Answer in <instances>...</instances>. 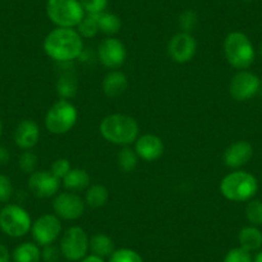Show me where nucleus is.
Masks as SVG:
<instances>
[{
	"label": "nucleus",
	"instance_id": "5",
	"mask_svg": "<svg viewBox=\"0 0 262 262\" xmlns=\"http://www.w3.org/2000/svg\"><path fill=\"white\" fill-rule=\"evenodd\" d=\"M79 118L77 108L67 99H59L48 110L45 128L53 135H64L75 127Z\"/></svg>",
	"mask_w": 262,
	"mask_h": 262
},
{
	"label": "nucleus",
	"instance_id": "14",
	"mask_svg": "<svg viewBox=\"0 0 262 262\" xmlns=\"http://www.w3.org/2000/svg\"><path fill=\"white\" fill-rule=\"evenodd\" d=\"M167 53L173 62L180 64L190 62L196 53L195 37L188 32H178L168 41Z\"/></svg>",
	"mask_w": 262,
	"mask_h": 262
},
{
	"label": "nucleus",
	"instance_id": "43",
	"mask_svg": "<svg viewBox=\"0 0 262 262\" xmlns=\"http://www.w3.org/2000/svg\"><path fill=\"white\" fill-rule=\"evenodd\" d=\"M242 2H251V0H242Z\"/></svg>",
	"mask_w": 262,
	"mask_h": 262
},
{
	"label": "nucleus",
	"instance_id": "3",
	"mask_svg": "<svg viewBox=\"0 0 262 262\" xmlns=\"http://www.w3.org/2000/svg\"><path fill=\"white\" fill-rule=\"evenodd\" d=\"M258 191L256 176L243 170H235L220 181V193L231 202H248Z\"/></svg>",
	"mask_w": 262,
	"mask_h": 262
},
{
	"label": "nucleus",
	"instance_id": "9",
	"mask_svg": "<svg viewBox=\"0 0 262 262\" xmlns=\"http://www.w3.org/2000/svg\"><path fill=\"white\" fill-rule=\"evenodd\" d=\"M30 233L40 247L54 244L62 235V221L55 213H44L32 223Z\"/></svg>",
	"mask_w": 262,
	"mask_h": 262
},
{
	"label": "nucleus",
	"instance_id": "34",
	"mask_svg": "<svg viewBox=\"0 0 262 262\" xmlns=\"http://www.w3.org/2000/svg\"><path fill=\"white\" fill-rule=\"evenodd\" d=\"M80 4L86 14H99L105 11L108 0H80Z\"/></svg>",
	"mask_w": 262,
	"mask_h": 262
},
{
	"label": "nucleus",
	"instance_id": "30",
	"mask_svg": "<svg viewBox=\"0 0 262 262\" xmlns=\"http://www.w3.org/2000/svg\"><path fill=\"white\" fill-rule=\"evenodd\" d=\"M198 26V14L193 9H186L179 16V27L183 32L191 34Z\"/></svg>",
	"mask_w": 262,
	"mask_h": 262
},
{
	"label": "nucleus",
	"instance_id": "35",
	"mask_svg": "<svg viewBox=\"0 0 262 262\" xmlns=\"http://www.w3.org/2000/svg\"><path fill=\"white\" fill-rule=\"evenodd\" d=\"M13 184L7 175L0 173V202L7 203L13 195Z\"/></svg>",
	"mask_w": 262,
	"mask_h": 262
},
{
	"label": "nucleus",
	"instance_id": "1",
	"mask_svg": "<svg viewBox=\"0 0 262 262\" xmlns=\"http://www.w3.org/2000/svg\"><path fill=\"white\" fill-rule=\"evenodd\" d=\"M42 49L55 62H72L81 57L84 39L76 29L55 27L45 36Z\"/></svg>",
	"mask_w": 262,
	"mask_h": 262
},
{
	"label": "nucleus",
	"instance_id": "21",
	"mask_svg": "<svg viewBox=\"0 0 262 262\" xmlns=\"http://www.w3.org/2000/svg\"><path fill=\"white\" fill-rule=\"evenodd\" d=\"M13 262H40L41 261V248L35 242H24L13 249L12 253Z\"/></svg>",
	"mask_w": 262,
	"mask_h": 262
},
{
	"label": "nucleus",
	"instance_id": "12",
	"mask_svg": "<svg viewBox=\"0 0 262 262\" xmlns=\"http://www.w3.org/2000/svg\"><path fill=\"white\" fill-rule=\"evenodd\" d=\"M97 54L99 62L111 71L121 69L127 57L125 44L115 36H108L103 39L98 45Z\"/></svg>",
	"mask_w": 262,
	"mask_h": 262
},
{
	"label": "nucleus",
	"instance_id": "39",
	"mask_svg": "<svg viewBox=\"0 0 262 262\" xmlns=\"http://www.w3.org/2000/svg\"><path fill=\"white\" fill-rule=\"evenodd\" d=\"M79 262H105V259L102 258V257H98V256H95V254L90 253V254H88L86 257H84V258Z\"/></svg>",
	"mask_w": 262,
	"mask_h": 262
},
{
	"label": "nucleus",
	"instance_id": "31",
	"mask_svg": "<svg viewBox=\"0 0 262 262\" xmlns=\"http://www.w3.org/2000/svg\"><path fill=\"white\" fill-rule=\"evenodd\" d=\"M37 162H39V158L31 150H25L18 158V166L21 171H24L25 173H29V175L36 171Z\"/></svg>",
	"mask_w": 262,
	"mask_h": 262
},
{
	"label": "nucleus",
	"instance_id": "10",
	"mask_svg": "<svg viewBox=\"0 0 262 262\" xmlns=\"http://www.w3.org/2000/svg\"><path fill=\"white\" fill-rule=\"evenodd\" d=\"M53 211L60 220L66 221H75L79 220L85 212V203L84 198L74 191H63L58 193L54 196L52 203Z\"/></svg>",
	"mask_w": 262,
	"mask_h": 262
},
{
	"label": "nucleus",
	"instance_id": "24",
	"mask_svg": "<svg viewBox=\"0 0 262 262\" xmlns=\"http://www.w3.org/2000/svg\"><path fill=\"white\" fill-rule=\"evenodd\" d=\"M98 25H99V32H103L107 36H115L118 34L122 27V21L120 17L111 12H102L97 14Z\"/></svg>",
	"mask_w": 262,
	"mask_h": 262
},
{
	"label": "nucleus",
	"instance_id": "15",
	"mask_svg": "<svg viewBox=\"0 0 262 262\" xmlns=\"http://www.w3.org/2000/svg\"><path fill=\"white\" fill-rule=\"evenodd\" d=\"M253 157V147L247 140H236L231 143L223 155L225 166L233 170H239L246 166Z\"/></svg>",
	"mask_w": 262,
	"mask_h": 262
},
{
	"label": "nucleus",
	"instance_id": "23",
	"mask_svg": "<svg viewBox=\"0 0 262 262\" xmlns=\"http://www.w3.org/2000/svg\"><path fill=\"white\" fill-rule=\"evenodd\" d=\"M110 200V190L102 184H93L85 190V203L90 208H100Z\"/></svg>",
	"mask_w": 262,
	"mask_h": 262
},
{
	"label": "nucleus",
	"instance_id": "41",
	"mask_svg": "<svg viewBox=\"0 0 262 262\" xmlns=\"http://www.w3.org/2000/svg\"><path fill=\"white\" fill-rule=\"evenodd\" d=\"M2 135H3V121L0 118V138H2Z\"/></svg>",
	"mask_w": 262,
	"mask_h": 262
},
{
	"label": "nucleus",
	"instance_id": "26",
	"mask_svg": "<svg viewBox=\"0 0 262 262\" xmlns=\"http://www.w3.org/2000/svg\"><path fill=\"white\" fill-rule=\"evenodd\" d=\"M139 160L134 148L122 147L117 155V166L123 172H133L137 168Z\"/></svg>",
	"mask_w": 262,
	"mask_h": 262
},
{
	"label": "nucleus",
	"instance_id": "25",
	"mask_svg": "<svg viewBox=\"0 0 262 262\" xmlns=\"http://www.w3.org/2000/svg\"><path fill=\"white\" fill-rule=\"evenodd\" d=\"M77 86H79V84H77L76 76L71 74H66L57 80L55 89H57V94L59 95L60 99L70 100L76 95Z\"/></svg>",
	"mask_w": 262,
	"mask_h": 262
},
{
	"label": "nucleus",
	"instance_id": "32",
	"mask_svg": "<svg viewBox=\"0 0 262 262\" xmlns=\"http://www.w3.org/2000/svg\"><path fill=\"white\" fill-rule=\"evenodd\" d=\"M223 262H253V257L246 249L235 247L225 254Z\"/></svg>",
	"mask_w": 262,
	"mask_h": 262
},
{
	"label": "nucleus",
	"instance_id": "37",
	"mask_svg": "<svg viewBox=\"0 0 262 262\" xmlns=\"http://www.w3.org/2000/svg\"><path fill=\"white\" fill-rule=\"evenodd\" d=\"M12 253L4 244L0 243V262H11Z\"/></svg>",
	"mask_w": 262,
	"mask_h": 262
},
{
	"label": "nucleus",
	"instance_id": "13",
	"mask_svg": "<svg viewBox=\"0 0 262 262\" xmlns=\"http://www.w3.org/2000/svg\"><path fill=\"white\" fill-rule=\"evenodd\" d=\"M27 185L32 195L40 200H48V198H54L58 194L60 180L55 178L50 171L36 170L30 175Z\"/></svg>",
	"mask_w": 262,
	"mask_h": 262
},
{
	"label": "nucleus",
	"instance_id": "33",
	"mask_svg": "<svg viewBox=\"0 0 262 262\" xmlns=\"http://www.w3.org/2000/svg\"><path fill=\"white\" fill-rule=\"evenodd\" d=\"M71 168V162H70L67 158H57V160L52 163L49 171L55 176V178L59 179V180L62 181V179L70 172Z\"/></svg>",
	"mask_w": 262,
	"mask_h": 262
},
{
	"label": "nucleus",
	"instance_id": "28",
	"mask_svg": "<svg viewBox=\"0 0 262 262\" xmlns=\"http://www.w3.org/2000/svg\"><path fill=\"white\" fill-rule=\"evenodd\" d=\"M246 219L251 225H262V201L251 200L246 206Z\"/></svg>",
	"mask_w": 262,
	"mask_h": 262
},
{
	"label": "nucleus",
	"instance_id": "22",
	"mask_svg": "<svg viewBox=\"0 0 262 262\" xmlns=\"http://www.w3.org/2000/svg\"><path fill=\"white\" fill-rule=\"evenodd\" d=\"M116 251L115 242L104 233H97L90 238V252L102 258H108Z\"/></svg>",
	"mask_w": 262,
	"mask_h": 262
},
{
	"label": "nucleus",
	"instance_id": "20",
	"mask_svg": "<svg viewBox=\"0 0 262 262\" xmlns=\"http://www.w3.org/2000/svg\"><path fill=\"white\" fill-rule=\"evenodd\" d=\"M239 247L252 253L262 248V231L258 226L248 225L241 229L238 234Z\"/></svg>",
	"mask_w": 262,
	"mask_h": 262
},
{
	"label": "nucleus",
	"instance_id": "8",
	"mask_svg": "<svg viewBox=\"0 0 262 262\" xmlns=\"http://www.w3.org/2000/svg\"><path fill=\"white\" fill-rule=\"evenodd\" d=\"M59 249L62 257L71 262L81 261L89 254L90 238L81 226H71L60 235Z\"/></svg>",
	"mask_w": 262,
	"mask_h": 262
},
{
	"label": "nucleus",
	"instance_id": "17",
	"mask_svg": "<svg viewBox=\"0 0 262 262\" xmlns=\"http://www.w3.org/2000/svg\"><path fill=\"white\" fill-rule=\"evenodd\" d=\"M14 143L22 150H31L40 140V127L34 120H22L13 135Z\"/></svg>",
	"mask_w": 262,
	"mask_h": 262
},
{
	"label": "nucleus",
	"instance_id": "36",
	"mask_svg": "<svg viewBox=\"0 0 262 262\" xmlns=\"http://www.w3.org/2000/svg\"><path fill=\"white\" fill-rule=\"evenodd\" d=\"M60 256H62V253H60L59 247H55L54 244L42 247L41 259L44 262H59Z\"/></svg>",
	"mask_w": 262,
	"mask_h": 262
},
{
	"label": "nucleus",
	"instance_id": "27",
	"mask_svg": "<svg viewBox=\"0 0 262 262\" xmlns=\"http://www.w3.org/2000/svg\"><path fill=\"white\" fill-rule=\"evenodd\" d=\"M77 32L82 39H92L99 34V25H98L97 14H86L76 27Z\"/></svg>",
	"mask_w": 262,
	"mask_h": 262
},
{
	"label": "nucleus",
	"instance_id": "16",
	"mask_svg": "<svg viewBox=\"0 0 262 262\" xmlns=\"http://www.w3.org/2000/svg\"><path fill=\"white\" fill-rule=\"evenodd\" d=\"M134 149L140 160L153 162V161L160 160L163 156L165 144L158 135L143 134L139 135L137 142L134 143Z\"/></svg>",
	"mask_w": 262,
	"mask_h": 262
},
{
	"label": "nucleus",
	"instance_id": "2",
	"mask_svg": "<svg viewBox=\"0 0 262 262\" xmlns=\"http://www.w3.org/2000/svg\"><path fill=\"white\" fill-rule=\"evenodd\" d=\"M139 123L123 113H112L100 121L99 133L104 140L120 147H130L139 138Z\"/></svg>",
	"mask_w": 262,
	"mask_h": 262
},
{
	"label": "nucleus",
	"instance_id": "42",
	"mask_svg": "<svg viewBox=\"0 0 262 262\" xmlns=\"http://www.w3.org/2000/svg\"><path fill=\"white\" fill-rule=\"evenodd\" d=\"M259 55H261L262 58V42H261V47H259Z\"/></svg>",
	"mask_w": 262,
	"mask_h": 262
},
{
	"label": "nucleus",
	"instance_id": "11",
	"mask_svg": "<svg viewBox=\"0 0 262 262\" xmlns=\"http://www.w3.org/2000/svg\"><path fill=\"white\" fill-rule=\"evenodd\" d=\"M261 88V80L256 74L247 70L238 71L229 82V94L236 102L252 99Z\"/></svg>",
	"mask_w": 262,
	"mask_h": 262
},
{
	"label": "nucleus",
	"instance_id": "18",
	"mask_svg": "<svg viewBox=\"0 0 262 262\" xmlns=\"http://www.w3.org/2000/svg\"><path fill=\"white\" fill-rule=\"evenodd\" d=\"M128 88V79L122 71L112 70L104 76L102 81L103 93L108 98H117L122 95Z\"/></svg>",
	"mask_w": 262,
	"mask_h": 262
},
{
	"label": "nucleus",
	"instance_id": "19",
	"mask_svg": "<svg viewBox=\"0 0 262 262\" xmlns=\"http://www.w3.org/2000/svg\"><path fill=\"white\" fill-rule=\"evenodd\" d=\"M62 185L69 191L86 190L90 186V175L85 168L72 167L70 172L62 179Z\"/></svg>",
	"mask_w": 262,
	"mask_h": 262
},
{
	"label": "nucleus",
	"instance_id": "4",
	"mask_svg": "<svg viewBox=\"0 0 262 262\" xmlns=\"http://www.w3.org/2000/svg\"><path fill=\"white\" fill-rule=\"evenodd\" d=\"M224 54L234 69L247 70L254 62L256 52L251 39L244 32L233 31L224 40Z\"/></svg>",
	"mask_w": 262,
	"mask_h": 262
},
{
	"label": "nucleus",
	"instance_id": "40",
	"mask_svg": "<svg viewBox=\"0 0 262 262\" xmlns=\"http://www.w3.org/2000/svg\"><path fill=\"white\" fill-rule=\"evenodd\" d=\"M253 262H262V251H259L253 258Z\"/></svg>",
	"mask_w": 262,
	"mask_h": 262
},
{
	"label": "nucleus",
	"instance_id": "38",
	"mask_svg": "<svg viewBox=\"0 0 262 262\" xmlns=\"http://www.w3.org/2000/svg\"><path fill=\"white\" fill-rule=\"evenodd\" d=\"M9 160H11V153H9V150L6 147H3V145H0V166L7 165L9 162Z\"/></svg>",
	"mask_w": 262,
	"mask_h": 262
},
{
	"label": "nucleus",
	"instance_id": "6",
	"mask_svg": "<svg viewBox=\"0 0 262 262\" xmlns=\"http://www.w3.org/2000/svg\"><path fill=\"white\" fill-rule=\"evenodd\" d=\"M47 16L57 27L76 29L85 12L80 0H48Z\"/></svg>",
	"mask_w": 262,
	"mask_h": 262
},
{
	"label": "nucleus",
	"instance_id": "7",
	"mask_svg": "<svg viewBox=\"0 0 262 262\" xmlns=\"http://www.w3.org/2000/svg\"><path fill=\"white\" fill-rule=\"evenodd\" d=\"M29 211L19 205L8 203L0 210V230L11 238H22L31 231Z\"/></svg>",
	"mask_w": 262,
	"mask_h": 262
},
{
	"label": "nucleus",
	"instance_id": "29",
	"mask_svg": "<svg viewBox=\"0 0 262 262\" xmlns=\"http://www.w3.org/2000/svg\"><path fill=\"white\" fill-rule=\"evenodd\" d=\"M107 262H144V259L134 249L118 248L108 257Z\"/></svg>",
	"mask_w": 262,
	"mask_h": 262
}]
</instances>
